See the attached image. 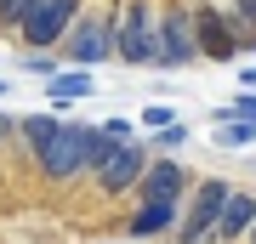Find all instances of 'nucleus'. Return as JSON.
Here are the masks:
<instances>
[{
	"mask_svg": "<svg viewBox=\"0 0 256 244\" xmlns=\"http://www.w3.org/2000/svg\"><path fill=\"white\" fill-rule=\"evenodd\" d=\"M63 51H68V63H80V68L108 63V51H114V23H108V17H74V23L63 28Z\"/></svg>",
	"mask_w": 256,
	"mask_h": 244,
	"instance_id": "3",
	"label": "nucleus"
},
{
	"mask_svg": "<svg viewBox=\"0 0 256 244\" xmlns=\"http://www.w3.org/2000/svg\"><path fill=\"white\" fill-rule=\"evenodd\" d=\"M80 142H86V125H57L34 142V154H40V171H46L52 182H68L74 171H86V154H80Z\"/></svg>",
	"mask_w": 256,
	"mask_h": 244,
	"instance_id": "2",
	"label": "nucleus"
},
{
	"mask_svg": "<svg viewBox=\"0 0 256 244\" xmlns=\"http://www.w3.org/2000/svg\"><path fill=\"white\" fill-rule=\"evenodd\" d=\"M256 222V199L250 193H234L228 188V199H222L216 210V244H234V239H245V227Z\"/></svg>",
	"mask_w": 256,
	"mask_h": 244,
	"instance_id": "9",
	"label": "nucleus"
},
{
	"mask_svg": "<svg viewBox=\"0 0 256 244\" xmlns=\"http://www.w3.org/2000/svg\"><path fill=\"white\" fill-rule=\"evenodd\" d=\"M194 57H200V45H194V17L188 11H171V17H160V68H188Z\"/></svg>",
	"mask_w": 256,
	"mask_h": 244,
	"instance_id": "6",
	"label": "nucleus"
},
{
	"mask_svg": "<svg viewBox=\"0 0 256 244\" xmlns=\"http://www.w3.org/2000/svg\"><path fill=\"white\" fill-rule=\"evenodd\" d=\"M114 51L126 57V63L154 68V57H160V11L148 6V0H131L126 6V17L114 28Z\"/></svg>",
	"mask_w": 256,
	"mask_h": 244,
	"instance_id": "1",
	"label": "nucleus"
},
{
	"mask_svg": "<svg viewBox=\"0 0 256 244\" xmlns=\"http://www.w3.org/2000/svg\"><path fill=\"white\" fill-rule=\"evenodd\" d=\"M245 239H250V244H256V222H250V227H245Z\"/></svg>",
	"mask_w": 256,
	"mask_h": 244,
	"instance_id": "20",
	"label": "nucleus"
},
{
	"mask_svg": "<svg viewBox=\"0 0 256 244\" xmlns=\"http://www.w3.org/2000/svg\"><path fill=\"white\" fill-rule=\"evenodd\" d=\"M142 125H154V131H165V125H176V119H171V108H160V102H154V108H142Z\"/></svg>",
	"mask_w": 256,
	"mask_h": 244,
	"instance_id": "18",
	"label": "nucleus"
},
{
	"mask_svg": "<svg viewBox=\"0 0 256 244\" xmlns=\"http://www.w3.org/2000/svg\"><path fill=\"white\" fill-rule=\"evenodd\" d=\"M228 23H234V34H239V40H245V34L256 40V0H239V11H234Z\"/></svg>",
	"mask_w": 256,
	"mask_h": 244,
	"instance_id": "15",
	"label": "nucleus"
},
{
	"mask_svg": "<svg viewBox=\"0 0 256 244\" xmlns=\"http://www.w3.org/2000/svg\"><path fill=\"white\" fill-rule=\"evenodd\" d=\"M0 97H6V80H0Z\"/></svg>",
	"mask_w": 256,
	"mask_h": 244,
	"instance_id": "22",
	"label": "nucleus"
},
{
	"mask_svg": "<svg viewBox=\"0 0 256 244\" xmlns=\"http://www.w3.org/2000/svg\"><path fill=\"white\" fill-rule=\"evenodd\" d=\"M216 142H222V148H245V142H256V125H239V119H216Z\"/></svg>",
	"mask_w": 256,
	"mask_h": 244,
	"instance_id": "13",
	"label": "nucleus"
},
{
	"mask_svg": "<svg viewBox=\"0 0 256 244\" xmlns=\"http://www.w3.org/2000/svg\"><path fill=\"white\" fill-rule=\"evenodd\" d=\"M92 91H97V85H92V74H86V68H80V74H52V102H68V97H92Z\"/></svg>",
	"mask_w": 256,
	"mask_h": 244,
	"instance_id": "12",
	"label": "nucleus"
},
{
	"mask_svg": "<svg viewBox=\"0 0 256 244\" xmlns=\"http://www.w3.org/2000/svg\"><path fill=\"white\" fill-rule=\"evenodd\" d=\"M216 119H239V125H256V91H245V97H234L228 108H216Z\"/></svg>",
	"mask_w": 256,
	"mask_h": 244,
	"instance_id": "14",
	"label": "nucleus"
},
{
	"mask_svg": "<svg viewBox=\"0 0 256 244\" xmlns=\"http://www.w3.org/2000/svg\"><path fill=\"white\" fill-rule=\"evenodd\" d=\"M222 199H228V182H216L210 176L205 188H200V199H194V216L182 222V244H210V233H216V210Z\"/></svg>",
	"mask_w": 256,
	"mask_h": 244,
	"instance_id": "7",
	"label": "nucleus"
},
{
	"mask_svg": "<svg viewBox=\"0 0 256 244\" xmlns=\"http://www.w3.org/2000/svg\"><path fill=\"white\" fill-rule=\"evenodd\" d=\"M176 210H182V199H142V210L131 216V233L137 239L165 233V227H176Z\"/></svg>",
	"mask_w": 256,
	"mask_h": 244,
	"instance_id": "11",
	"label": "nucleus"
},
{
	"mask_svg": "<svg viewBox=\"0 0 256 244\" xmlns=\"http://www.w3.org/2000/svg\"><path fill=\"white\" fill-rule=\"evenodd\" d=\"M142 165H148V154H142L137 142H114V148H108V159H102L92 176H97V188H102V193H126V188H137Z\"/></svg>",
	"mask_w": 256,
	"mask_h": 244,
	"instance_id": "5",
	"label": "nucleus"
},
{
	"mask_svg": "<svg viewBox=\"0 0 256 244\" xmlns=\"http://www.w3.org/2000/svg\"><path fill=\"white\" fill-rule=\"evenodd\" d=\"M52 125H57L52 114H28V119H23V136H28V148H34V142H40V136H46Z\"/></svg>",
	"mask_w": 256,
	"mask_h": 244,
	"instance_id": "17",
	"label": "nucleus"
},
{
	"mask_svg": "<svg viewBox=\"0 0 256 244\" xmlns=\"http://www.w3.org/2000/svg\"><path fill=\"white\" fill-rule=\"evenodd\" d=\"M74 11H80V0H34V6H28V17L18 23V34H23L28 45H40V51H46V45L63 40V28L74 23Z\"/></svg>",
	"mask_w": 256,
	"mask_h": 244,
	"instance_id": "4",
	"label": "nucleus"
},
{
	"mask_svg": "<svg viewBox=\"0 0 256 244\" xmlns=\"http://www.w3.org/2000/svg\"><path fill=\"white\" fill-rule=\"evenodd\" d=\"M160 142H165V148H182V142H188V131H182V125H165V131H160Z\"/></svg>",
	"mask_w": 256,
	"mask_h": 244,
	"instance_id": "19",
	"label": "nucleus"
},
{
	"mask_svg": "<svg viewBox=\"0 0 256 244\" xmlns=\"http://www.w3.org/2000/svg\"><path fill=\"white\" fill-rule=\"evenodd\" d=\"M182 193V165L176 159H148L137 176V199H176Z\"/></svg>",
	"mask_w": 256,
	"mask_h": 244,
	"instance_id": "8",
	"label": "nucleus"
},
{
	"mask_svg": "<svg viewBox=\"0 0 256 244\" xmlns=\"http://www.w3.org/2000/svg\"><path fill=\"white\" fill-rule=\"evenodd\" d=\"M28 6H34V0H0V23H6V28H18V23L28 17Z\"/></svg>",
	"mask_w": 256,
	"mask_h": 244,
	"instance_id": "16",
	"label": "nucleus"
},
{
	"mask_svg": "<svg viewBox=\"0 0 256 244\" xmlns=\"http://www.w3.org/2000/svg\"><path fill=\"white\" fill-rule=\"evenodd\" d=\"M200 28H194V45H200V51H216V57H228L234 45H239V34H234V23L222 17V11H200V17H194Z\"/></svg>",
	"mask_w": 256,
	"mask_h": 244,
	"instance_id": "10",
	"label": "nucleus"
},
{
	"mask_svg": "<svg viewBox=\"0 0 256 244\" xmlns=\"http://www.w3.org/2000/svg\"><path fill=\"white\" fill-rule=\"evenodd\" d=\"M0 136H6V114H0Z\"/></svg>",
	"mask_w": 256,
	"mask_h": 244,
	"instance_id": "21",
	"label": "nucleus"
}]
</instances>
